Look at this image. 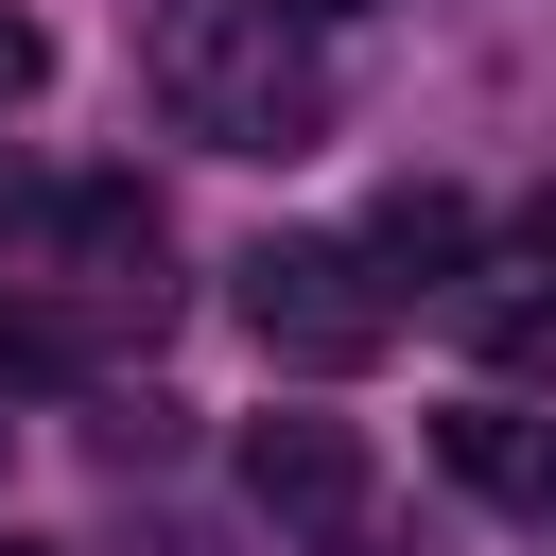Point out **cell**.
Returning <instances> with one entry per match:
<instances>
[{
	"instance_id": "cell-4",
	"label": "cell",
	"mask_w": 556,
	"mask_h": 556,
	"mask_svg": "<svg viewBox=\"0 0 556 556\" xmlns=\"http://www.w3.org/2000/svg\"><path fill=\"white\" fill-rule=\"evenodd\" d=\"M434 452H452V486H469V504H504V521H556V417H539V400H469Z\"/></svg>"
},
{
	"instance_id": "cell-6",
	"label": "cell",
	"mask_w": 556,
	"mask_h": 556,
	"mask_svg": "<svg viewBox=\"0 0 556 556\" xmlns=\"http://www.w3.org/2000/svg\"><path fill=\"white\" fill-rule=\"evenodd\" d=\"M486 365L504 382H556V295H486Z\"/></svg>"
},
{
	"instance_id": "cell-1",
	"label": "cell",
	"mask_w": 556,
	"mask_h": 556,
	"mask_svg": "<svg viewBox=\"0 0 556 556\" xmlns=\"http://www.w3.org/2000/svg\"><path fill=\"white\" fill-rule=\"evenodd\" d=\"M156 104L191 139H226V156H313V122H330L278 0H156Z\"/></svg>"
},
{
	"instance_id": "cell-10",
	"label": "cell",
	"mask_w": 556,
	"mask_h": 556,
	"mask_svg": "<svg viewBox=\"0 0 556 556\" xmlns=\"http://www.w3.org/2000/svg\"><path fill=\"white\" fill-rule=\"evenodd\" d=\"M0 556H52V539H0Z\"/></svg>"
},
{
	"instance_id": "cell-2",
	"label": "cell",
	"mask_w": 556,
	"mask_h": 556,
	"mask_svg": "<svg viewBox=\"0 0 556 556\" xmlns=\"http://www.w3.org/2000/svg\"><path fill=\"white\" fill-rule=\"evenodd\" d=\"M243 330H261L295 382H348V365H382L400 278H382V243H261V261H243Z\"/></svg>"
},
{
	"instance_id": "cell-9",
	"label": "cell",
	"mask_w": 556,
	"mask_h": 556,
	"mask_svg": "<svg viewBox=\"0 0 556 556\" xmlns=\"http://www.w3.org/2000/svg\"><path fill=\"white\" fill-rule=\"evenodd\" d=\"M278 17H365V0H278Z\"/></svg>"
},
{
	"instance_id": "cell-8",
	"label": "cell",
	"mask_w": 556,
	"mask_h": 556,
	"mask_svg": "<svg viewBox=\"0 0 556 556\" xmlns=\"http://www.w3.org/2000/svg\"><path fill=\"white\" fill-rule=\"evenodd\" d=\"M521 261H539V278H556V174H539V191H521Z\"/></svg>"
},
{
	"instance_id": "cell-5",
	"label": "cell",
	"mask_w": 556,
	"mask_h": 556,
	"mask_svg": "<svg viewBox=\"0 0 556 556\" xmlns=\"http://www.w3.org/2000/svg\"><path fill=\"white\" fill-rule=\"evenodd\" d=\"M365 243H382V278H469V243H486V226H469V191H434V174H417V191H382V226H365Z\"/></svg>"
},
{
	"instance_id": "cell-3",
	"label": "cell",
	"mask_w": 556,
	"mask_h": 556,
	"mask_svg": "<svg viewBox=\"0 0 556 556\" xmlns=\"http://www.w3.org/2000/svg\"><path fill=\"white\" fill-rule=\"evenodd\" d=\"M243 504H261V521H348V504H365L348 417H261V434H243Z\"/></svg>"
},
{
	"instance_id": "cell-7",
	"label": "cell",
	"mask_w": 556,
	"mask_h": 556,
	"mask_svg": "<svg viewBox=\"0 0 556 556\" xmlns=\"http://www.w3.org/2000/svg\"><path fill=\"white\" fill-rule=\"evenodd\" d=\"M35 70H52V52H35V17H17V0H0V104H17V87H35Z\"/></svg>"
}]
</instances>
